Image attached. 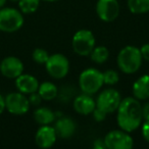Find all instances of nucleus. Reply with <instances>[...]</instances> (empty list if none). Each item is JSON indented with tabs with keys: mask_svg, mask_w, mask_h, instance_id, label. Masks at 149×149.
Returning <instances> with one entry per match:
<instances>
[{
	"mask_svg": "<svg viewBox=\"0 0 149 149\" xmlns=\"http://www.w3.org/2000/svg\"><path fill=\"white\" fill-rule=\"evenodd\" d=\"M120 101H122V96L120 92L116 89L109 88L100 92L96 99V107L105 111L107 114L112 113L118 110Z\"/></svg>",
	"mask_w": 149,
	"mask_h": 149,
	"instance_id": "nucleus-7",
	"label": "nucleus"
},
{
	"mask_svg": "<svg viewBox=\"0 0 149 149\" xmlns=\"http://www.w3.org/2000/svg\"><path fill=\"white\" fill-rule=\"evenodd\" d=\"M72 106L78 113L88 116V114H91L93 110L95 109L96 101L91 97V95L83 93L74 98Z\"/></svg>",
	"mask_w": 149,
	"mask_h": 149,
	"instance_id": "nucleus-14",
	"label": "nucleus"
},
{
	"mask_svg": "<svg viewBox=\"0 0 149 149\" xmlns=\"http://www.w3.org/2000/svg\"><path fill=\"white\" fill-rule=\"evenodd\" d=\"M102 74H103V83L106 84V85L113 86L120 81V76L113 70H106V72H102Z\"/></svg>",
	"mask_w": 149,
	"mask_h": 149,
	"instance_id": "nucleus-22",
	"label": "nucleus"
},
{
	"mask_svg": "<svg viewBox=\"0 0 149 149\" xmlns=\"http://www.w3.org/2000/svg\"><path fill=\"white\" fill-rule=\"evenodd\" d=\"M57 140V134L54 127L49 125H44L38 129L35 136V142L40 148H50L55 144Z\"/></svg>",
	"mask_w": 149,
	"mask_h": 149,
	"instance_id": "nucleus-12",
	"label": "nucleus"
},
{
	"mask_svg": "<svg viewBox=\"0 0 149 149\" xmlns=\"http://www.w3.org/2000/svg\"><path fill=\"white\" fill-rule=\"evenodd\" d=\"M15 86L19 92L25 94V95H30L34 92L38 91L39 88V82L34 76L29 74H22L21 76L15 79Z\"/></svg>",
	"mask_w": 149,
	"mask_h": 149,
	"instance_id": "nucleus-13",
	"label": "nucleus"
},
{
	"mask_svg": "<svg viewBox=\"0 0 149 149\" xmlns=\"http://www.w3.org/2000/svg\"><path fill=\"white\" fill-rule=\"evenodd\" d=\"M92 61H94L97 64H102L107 61L109 57V51L105 46H97L94 47L92 52L90 53Z\"/></svg>",
	"mask_w": 149,
	"mask_h": 149,
	"instance_id": "nucleus-20",
	"label": "nucleus"
},
{
	"mask_svg": "<svg viewBox=\"0 0 149 149\" xmlns=\"http://www.w3.org/2000/svg\"><path fill=\"white\" fill-rule=\"evenodd\" d=\"M142 136L149 143V120H145L142 125Z\"/></svg>",
	"mask_w": 149,
	"mask_h": 149,
	"instance_id": "nucleus-27",
	"label": "nucleus"
},
{
	"mask_svg": "<svg viewBox=\"0 0 149 149\" xmlns=\"http://www.w3.org/2000/svg\"><path fill=\"white\" fill-rule=\"evenodd\" d=\"M40 1L41 0H19V8L23 13H34L39 8Z\"/></svg>",
	"mask_w": 149,
	"mask_h": 149,
	"instance_id": "nucleus-21",
	"label": "nucleus"
},
{
	"mask_svg": "<svg viewBox=\"0 0 149 149\" xmlns=\"http://www.w3.org/2000/svg\"><path fill=\"white\" fill-rule=\"evenodd\" d=\"M142 118L144 120H149V102L142 106Z\"/></svg>",
	"mask_w": 149,
	"mask_h": 149,
	"instance_id": "nucleus-28",
	"label": "nucleus"
},
{
	"mask_svg": "<svg viewBox=\"0 0 149 149\" xmlns=\"http://www.w3.org/2000/svg\"><path fill=\"white\" fill-rule=\"evenodd\" d=\"M140 52H141V55H142V58L146 61H149V43H146L144 45L141 46Z\"/></svg>",
	"mask_w": 149,
	"mask_h": 149,
	"instance_id": "nucleus-26",
	"label": "nucleus"
},
{
	"mask_svg": "<svg viewBox=\"0 0 149 149\" xmlns=\"http://www.w3.org/2000/svg\"><path fill=\"white\" fill-rule=\"evenodd\" d=\"M29 99V102H30V105H34V106H37L39 105L40 103H41V101L43 99L41 98V96H40V94L38 93V92H34V93L30 94V97L28 98Z\"/></svg>",
	"mask_w": 149,
	"mask_h": 149,
	"instance_id": "nucleus-25",
	"label": "nucleus"
},
{
	"mask_svg": "<svg viewBox=\"0 0 149 149\" xmlns=\"http://www.w3.org/2000/svg\"><path fill=\"white\" fill-rule=\"evenodd\" d=\"M24 25V17L21 10L6 7L0 9V31L13 33L19 30Z\"/></svg>",
	"mask_w": 149,
	"mask_h": 149,
	"instance_id": "nucleus-4",
	"label": "nucleus"
},
{
	"mask_svg": "<svg viewBox=\"0 0 149 149\" xmlns=\"http://www.w3.org/2000/svg\"><path fill=\"white\" fill-rule=\"evenodd\" d=\"M104 143L108 149H131L134 141L131 135L124 130H113L104 137Z\"/></svg>",
	"mask_w": 149,
	"mask_h": 149,
	"instance_id": "nucleus-8",
	"label": "nucleus"
},
{
	"mask_svg": "<svg viewBox=\"0 0 149 149\" xmlns=\"http://www.w3.org/2000/svg\"><path fill=\"white\" fill-rule=\"evenodd\" d=\"M133 95L138 100H147L149 98V74H145L133 84Z\"/></svg>",
	"mask_w": 149,
	"mask_h": 149,
	"instance_id": "nucleus-16",
	"label": "nucleus"
},
{
	"mask_svg": "<svg viewBox=\"0 0 149 149\" xmlns=\"http://www.w3.org/2000/svg\"><path fill=\"white\" fill-rule=\"evenodd\" d=\"M9 1H11V2H19V0H9Z\"/></svg>",
	"mask_w": 149,
	"mask_h": 149,
	"instance_id": "nucleus-33",
	"label": "nucleus"
},
{
	"mask_svg": "<svg viewBox=\"0 0 149 149\" xmlns=\"http://www.w3.org/2000/svg\"><path fill=\"white\" fill-rule=\"evenodd\" d=\"M128 8L134 15L149 13V0H128Z\"/></svg>",
	"mask_w": 149,
	"mask_h": 149,
	"instance_id": "nucleus-19",
	"label": "nucleus"
},
{
	"mask_svg": "<svg viewBox=\"0 0 149 149\" xmlns=\"http://www.w3.org/2000/svg\"><path fill=\"white\" fill-rule=\"evenodd\" d=\"M5 110V98L0 95V114Z\"/></svg>",
	"mask_w": 149,
	"mask_h": 149,
	"instance_id": "nucleus-30",
	"label": "nucleus"
},
{
	"mask_svg": "<svg viewBox=\"0 0 149 149\" xmlns=\"http://www.w3.org/2000/svg\"><path fill=\"white\" fill-rule=\"evenodd\" d=\"M103 85V74L96 68H86L80 74L79 86L83 93L93 95L97 93Z\"/></svg>",
	"mask_w": 149,
	"mask_h": 149,
	"instance_id": "nucleus-3",
	"label": "nucleus"
},
{
	"mask_svg": "<svg viewBox=\"0 0 149 149\" xmlns=\"http://www.w3.org/2000/svg\"><path fill=\"white\" fill-rule=\"evenodd\" d=\"M32 57H33V60L35 62L39 64H45V62L47 61L48 57H49V54L43 48H36L33 51V54H32Z\"/></svg>",
	"mask_w": 149,
	"mask_h": 149,
	"instance_id": "nucleus-23",
	"label": "nucleus"
},
{
	"mask_svg": "<svg viewBox=\"0 0 149 149\" xmlns=\"http://www.w3.org/2000/svg\"><path fill=\"white\" fill-rule=\"evenodd\" d=\"M34 120L41 126L50 125L55 120V113L48 107H40L34 111Z\"/></svg>",
	"mask_w": 149,
	"mask_h": 149,
	"instance_id": "nucleus-18",
	"label": "nucleus"
},
{
	"mask_svg": "<svg viewBox=\"0 0 149 149\" xmlns=\"http://www.w3.org/2000/svg\"><path fill=\"white\" fill-rule=\"evenodd\" d=\"M43 1H46V2H56L58 0H43Z\"/></svg>",
	"mask_w": 149,
	"mask_h": 149,
	"instance_id": "nucleus-32",
	"label": "nucleus"
},
{
	"mask_svg": "<svg viewBox=\"0 0 149 149\" xmlns=\"http://www.w3.org/2000/svg\"><path fill=\"white\" fill-rule=\"evenodd\" d=\"M93 147L95 149H105V143H104L103 139H97V140L94 141L93 143Z\"/></svg>",
	"mask_w": 149,
	"mask_h": 149,
	"instance_id": "nucleus-29",
	"label": "nucleus"
},
{
	"mask_svg": "<svg viewBox=\"0 0 149 149\" xmlns=\"http://www.w3.org/2000/svg\"><path fill=\"white\" fill-rule=\"evenodd\" d=\"M92 114H93V118L96 122H103L106 118V114L107 113L105 111H103V110H101L100 108L95 107V109L93 110Z\"/></svg>",
	"mask_w": 149,
	"mask_h": 149,
	"instance_id": "nucleus-24",
	"label": "nucleus"
},
{
	"mask_svg": "<svg viewBox=\"0 0 149 149\" xmlns=\"http://www.w3.org/2000/svg\"><path fill=\"white\" fill-rule=\"evenodd\" d=\"M116 120L122 130L128 133L134 132L142 123V105L140 100L135 97H127L122 99L118 108Z\"/></svg>",
	"mask_w": 149,
	"mask_h": 149,
	"instance_id": "nucleus-1",
	"label": "nucleus"
},
{
	"mask_svg": "<svg viewBox=\"0 0 149 149\" xmlns=\"http://www.w3.org/2000/svg\"><path fill=\"white\" fill-rule=\"evenodd\" d=\"M142 55L140 49L135 46H126L118 54V66L124 74H135L142 64Z\"/></svg>",
	"mask_w": 149,
	"mask_h": 149,
	"instance_id": "nucleus-2",
	"label": "nucleus"
},
{
	"mask_svg": "<svg viewBox=\"0 0 149 149\" xmlns=\"http://www.w3.org/2000/svg\"><path fill=\"white\" fill-rule=\"evenodd\" d=\"M5 3H6V0H0V9L4 6Z\"/></svg>",
	"mask_w": 149,
	"mask_h": 149,
	"instance_id": "nucleus-31",
	"label": "nucleus"
},
{
	"mask_svg": "<svg viewBox=\"0 0 149 149\" xmlns=\"http://www.w3.org/2000/svg\"><path fill=\"white\" fill-rule=\"evenodd\" d=\"M5 98V109L15 116H23L30 109L29 99L21 92H11Z\"/></svg>",
	"mask_w": 149,
	"mask_h": 149,
	"instance_id": "nucleus-9",
	"label": "nucleus"
},
{
	"mask_svg": "<svg viewBox=\"0 0 149 149\" xmlns=\"http://www.w3.org/2000/svg\"><path fill=\"white\" fill-rule=\"evenodd\" d=\"M37 92L40 94L42 99L45 101H51V100L55 99L58 95L57 87L51 82H44L42 84H39Z\"/></svg>",
	"mask_w": 149,
	"mask_h": 149,
	"instance_id": "nucleus-17",
	"label": "nucleus"
},
{
	"mask_svg": "<svg viewBox=\"0 0 149 149\" xmlns=\"http://www.w3.org/2000/svg\"><path fill=\"white\" fill-rule=\"evenodd\" d=\"M45 68L50 77L60 80L66 77L70 70V61L63 54L56 53L49 55L45 62Z\"/></svg>",
	"mask_w": 149,
	"mask_h": 149,
	"instance_id": "nucleus-6",
	"label": "nucleus"
},
{
	"mask_svg": "<svg viewBox=\"0 0 149 149\" xmlns=\"http://www.w3.org/2000/svg\"><path fill=\"white\" fill-rule=\"evenodd\" d=\"M0 72L8 79H17L24 72V63L15 56H7L0 62Z\"/></svg>",
	"mask_w": 149,
	"mask_h": 149,
	"instance_id": "nucleus-11",
	"label": "nucleus"
},
{
	"mask_svg": "<svg viewBox=\"0 0 149 149\" xmlns=\"http://www.w3.org/2000/svg\"><path fill=\"white\" fill-rule=\"evenodd\" d=\"M54 129H55L57 137L66 139L70 138L74 134L77 126H76V123L70 118H60L55 123Z\"/></svg>",
	"mask_w": 149,
	"mask_h": 149,
	"instance_id": "nucleus-15",
	"label": "nucleus"
},
{
	"mask_svg": "<svg viewBox=\"0 0 149 149\" xmlns=\"http://www.w3.org/2000/svg\"><path fill=\"white\" fill-rule=\"evenodd\" d=\"M72 50L80 56L90 55L95 47V37L89 30H79L76 32L72 40Z\"/></svg>",
	"mask_w": 149,
	"mask_h": 149,
	"instance_id": "nucleus-5",
	"label": "nucleus"
},
{
	"mask_svg": "<svg viewBox=\"0 0 149 149\" xmlns=\"http://www.w3.org/2000/svg\"><path fill=\"white\" fill-rule=\"evenodd\" d=\"M96 13L102 22L111 23L120 15V4L118 0H98L96 3Z\"/></svg>",
	"mask_w": 149,
	"mask_h": 149,
	"instance_id": "nucleus-10",
	"label": "nucleus"
}]
</instances>
